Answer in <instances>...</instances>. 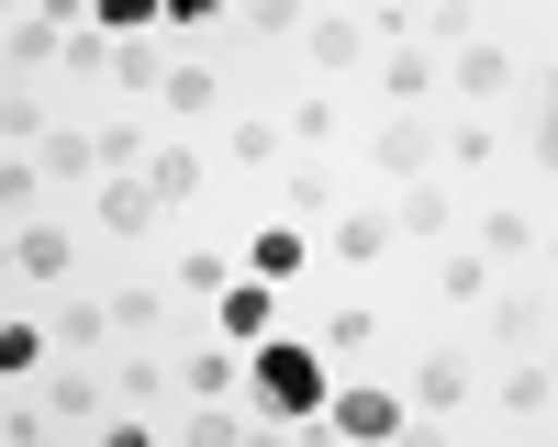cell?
Here are the masks:
<instances>
[{
  "label": "cell",
  "mask_w": 558,
  "mask_h": 447,
  "mask_svg": "<svg viewBox=\"0 0 558 447\" xmlns=\"http://www.w3.org/2000/svg\"><path fill=\"white\" fill-rule=\"evenodd\" d=\"M246 391H257V414H268V425H313L336 380H324L313 336H257V347H246Z\"/></svg>",
  "instance_id": "1"
},
{
  "label": "cell",
  "mask_w": 558,
  "mask_h": 447,
  "mask_svg": "<svg viewBox=\"0 0 558 447\" xmlns=\"http://www.w3.org/2000/svg\"><path fill=\"white\" fill-rule=\"evenodd\" d=\"M324 436H347V447H391V436H402V402L368 391V380H336V391H324Z\"/></svg>",
  "instance_id": "2"
},
{
  "label": "cell",
  "mask_w": 558,
  "mask_h": 447,
  "mask_svg": "<svg viewBox=\"0 0 558 447\" xmlns=\"http://www.w3.org/2000/svg\"><path fill=\"white\" fill-rule=\"evenodd\" d=\"M436 89H447V101H470V112H481V101H502V89H514V57L470 34L458 57H436Z\"/></svg>",
  "instance_id": "3"
},
{
  "label": "cell",
  "mask_w": 558,
  "mask_h": 447,
  "mask_svg": "<svg viewBox=\"0 0 558 447\" xmlns=\"http://www.w3.org/2000/svg\"><path fill=\"white\" fill-rule=\"evenodd\" d=\"M45 414H57V425H89V436H101V425H112V380H101V358H68V370L45 380Z\"/></svg>",
  "instance_id": "4"
},
{
  "label": "cell",
  "mask_w": 558,
  "mask_h": 447,
  "mask_svg": "<svg viewBox=\"0 0 558 447\" xmlns=\"http://www.w3.org/2000/svg\"><path fill=\"white\" fill-rule=\"evenodd\" d=\"M57 57H68V23L57 12H12V23H0V78H45Z\"/></svg>",
  "instance_id": "5"
},
{
  "label": "cell",
  "mask_w": 558,
  "mask_h": 447,
  "mask_svg": "<svg viewBox=\"0 0 558 447\" xmlns=\"http://www.w3.org/2000/svg\"><path fill=\"white\" fill-rule=\"evenodd\" d=\"M470 358L458 347H436V358H413V380H402V414H458V402H470Z\"/></svg>",
  "instance_id": "6"
},
{
  "label": "cell",
  "mask_w": 558,
  "mask_h": 447,
  "mask_svg": "<svg viewBox=\"0 0 558 447\" xmlns=\"http://www.w3.org/2000/svg\"><path fill=\"white\" fill-rule=\"evenodd\" d=\"M368 168H391V179H436V123H425V112H391L380 134H368Z\"/></svg>",
  "instance_id": "7"
},
{
  "label": "cell",
  "mask_w": 558,
  "mask_h": 447,
  "mask_svg": "<svg viewBox=\"0 0 558 447\" xmlns=\"http://www.w3.org/2000/svg\"><path fill=\"white\" fill-rule=\"evenodd\" d=\"M235 380H246V347H223L213 325H202L191 347H179V391H191V402H223Z\"/></svg>",
  "instance_id": "8"
},
{
  "label": "cell",
  "mask_w": 558,
  "mask_h": 447,
  "mask_svg": "<svg viewBox=\"0 0 558 447\" xmlns=\"http://www.w3.org/2000/svg\"><path fill=\"white\" fill-rule=\"evenodd\" d=\"M202 191H213V157H202V146H146V202H157V213L202 202Z\"/></svg>",
  "instance_id": "9"
},
{
  "label": "cell",
  "mask_w": 558,
  "mask_h": 447,
  "mask_svg": "<svg viewBox=\"0 0 558 447\" xmlns=\"http://www.w3.org/2000/svg\"><path fill=\"white\" fill-rule=\"evenodd\" d=\"M302 257H313V246H302V224H257V246L235 257V280H257V291H291V280H302Z\"/></svg>",
  "instance_id": "10"
},
{
  "label": "cell",
  "mask_w": 558,
  "mask_h": 447,
  "mask_svg": "<svg viewBox=\"0 0 558 447\" xmlns=\"http://www.w3.org/2000/svg\"><path fill=\"white\" fill-rule=\"evenodd\" d=\"M268 302H279V291H257V280H223V291H213V336H223V347H257V336H279V325H268Z\"/></svg>",
  "instance_id": "11"
},
{
  "label": "cell",
  "mask_w": 558,
  "mask_h": 447,
  "mask_svg": "<svg viewBox=\"0 0 558 447\" xmlns=\"http://www.w3.org/2000/svg\"><path fill=\"white\" fill-rule=\"evenodd\" d=\"M447 246V179H402V202H391V246Z\"/></svg>",
  "instance_id": "12"
},
{
  "label": "cell",
  "mask_w": 558,
  "mask_h": 447,
  "mask_svg": "<svg viewBox=\"0 0 558 447\" xmlns=\"http://www.w3.org/2000/svg\"><path fill=\"white\" fill-rule=\"evenodd\" d=\"M302 57H313L324 78L357 68V57H368V23H357V12H313V23H302Z\"/></svg>",
  "instance_id": "13"
},
{
  "label": "cell",
  "mask_w": 558,
  "mask_h": 447,
  "mask_svg": "<svg viewBox=\"0 0 558 447\" xmlns=\"http://www.w3.org/2000/svg\"><path fill=\"white\" fill-rule=\"evenodd\" d=\"M492 347H502V358H536V347H547V291H502V302H492Z\"/></svg>",
  "instance_id": "14"
},
{
  "label": "cell",
  "mask_w": 558,
  "mask_h": 447,
  "mask_svg": "<svg viewBox=\"0 0 558 447\" xmlns=\"http://www.w3.org/2000/svg\"><path fill=\"white\" fill-rule=\"evenodd\" d=\"M68 224H23V235H12V280H68Z\"/></svg>",
  "instance_id": "15"
},
{
  "label": "cell",
  "mask_w": 558,
  "mask_h": 447,
  "mask_svg": "<svg viewBox=\"0 0 558 447\" xmlns=\"http://www.w3.org/2000/svg\"><path fill=\"white\" fill-rule=\"evenodd\" d=\"M101 336H112L101 302H57V313H45V347H57V358H101Z\"/></svg>",
  "instance_id": "16"
},
{
  "label": "cell",
  "mask_w": 558,
  "mask_h": 447,
  "mask_svg": "<svg viewBox=\"0 0 558 447\" xmlns=\"http://www.w3.org/2000/svg\"><path fill=\"white\" fill-rule=\"evenodd\" d=\"M380 89H391L402 112H425V101H436V57H425V45H391V57H380Z\"/></svg>",
  "instance_id": "17"
},
{
  "label": "cell",
  "mask_w": 558,
  "mask_h": 447,
  "mask_svg": "<svg viewBox=\"0 0 558 447\" xmlns=\"http://www.w3.org/2000/svg\"><path fill=\"white\" fill-rule=\"evenodd\" d=\"M157 101H168V112H179V123H202V112H213V101H223V78H213V68H202V57H179V68H168V78H157Z\"/></svg>",
  "instance_id": "18"
},
{
  "label": "cell",
  "mask_w": 558,
  "mask_h": 447,
  "mask_svg": "<svg viewBox=\"0 0 558 447\" xmlns=\"http://www.w3.org/2000/svg\"><path fill=\"white\" fill-rule=\"evenodd\" d=\"M425 280H436V302H481V291H492V257H481V246H436Z\"/></svg>",
  "instance_id": "19"
},
{
  "label": "cell",
  "mask_w": 558,
  "mask_h": 447,
  "mask_svg": "<svg viewBox=\"0 0 558 447\" xmlns=\"http://www.w3.org/2000/svg\"><path fill=\"white\" fill-rule=\"evenodd\" d=\"M0 146H45V89L34 78H0Z\"/></svg>",
  "instance_id": "20"
},
{
  "label": "cell",
  "mask_w": 558,
  "mask_h": 447,
  "mask_svg": "<svg viewBox=\"0 0 558 447\" xmlns=\"http://www.w3.org/2000/svg\"><path fill=\"white\" fill-rule=\"evenodd\" d=\"M502 414H514V425H547V358H514V370H502Z\"/></svg>",
  "instance_id": "21"
},
{
  "label": "cell",
  "mask_w": 558,
  "mask_h": 447,
  "mask_svg": "<svg viewBox=\"0 0 558 447\" xmlns=\"http://www.w3.org/2000/svg\"><path fill=\"white\" fill-rule=\"evenodd\" d=\"M223 157H235V168H279V157H291V134H279L268 112H246L235 134H223Z\"/></svg>",
  "instance_id": "22"
},
{
  "label": "cell",
  "mask_w": 558,
  "mask_h": 447,
  "mask_svg": "<svg viewBox=\"0 0 558 447\" xmlns=\"http://www.w3.org/2000/svg\"><path fill=\"white\" fill-rule=\"evenodd\" d=\"M357 347H368V302H336V313L313 325V358L336 370V358H357Z\"/></svg>",
  "instance_id": "23"
},
{
  "label": "cell",
  "mask_w": 558,
  "mask_h": 447,
  "mask_svg": "<svg viewBox=\"0 0 558 447\" xmlns=\"http://www.w3.org/2000/svg\"><path fill=\"white\" fill-rule=\"evenodd\" d=\"M101 313H112V336H157V325H168V291H157V280H134V291H112Z\"/></svg>",
  "instance_id": "24"
},
{
  "label": "cell",
  "mask_w": 558,
  "mask_h": 447,
  "mask_svg": "<svg viewBox=\"0 0 558 447\" xmlns=\"http://www.w3.org/2000/svg\"><path fill=\"white\" fill-rule=\"evenodd\" d=\"M336 257H347V268H368V257H391V213H368V202H357V213L336 224Z\"/></svg>",
  "instance_id": "25"
},
{
  "label": "cell",
  "mask_w": 558,
  "mask_h": 447,
  "mask_svg": "<svg viewBox=\"0 0 558 447\" xmlns=\"http://www.w3.org/2000/svg\"><path fill=\"white\" fill-rule=\"evenodd\" d=\"M34 191H45V168L34 157H0V224H12V235L34 224Z\"/></svg>",
  "instance_id": "26"
},
{
  "label": "cell",
  "mask_w": 558,
  "mask_h": 447,
  "mask_svg": "<svg viewBox=\"0 0 558 447\" xmlns=\"http://www.w3.org/2000/svg\"><path fill=\"white\" fill-rule=\"evenodd\" d=\"M45 358H57V347H45V325H0V391H12V380H34Z\"/></svg>",
  "instance_id": "27"
},
{
  "label": "cell",
  "mask_w": 558,
  "mask_h": 447,
  "mask_svg": "<svg viewBox=\"0 0 558 447\" xmlns=\"http://www.w3.org/2000/svg\"><path fill=\"white\" fill-rule=\"evenodd\" d=\"M481 257H492V268L536 257V213H492V224H481Z\"/></svg>",
  "instance_id": "28"
},
{
  "label": "cell",
  "mask_w": 558,
  "mask_h": 447,
  "mask_svg": "<svg viewBox=\"0 0 558 447\" xmlns=\"http://www.w3.org/2000/svg\"><path fill=\"white\" fill-rule=\"evenodd\" d=\"M179 447H246V414H223V402H191V414H179Z\"/></svg>",
  "instance_id": "29"
},
{
  "label": "cell",
  "mask_w": 558,
  "mask_h": 447,
  "mask_svg": "<svg viewBox=\"0 0 558 447\" xmlns=\"http://www.w3.org/2000/svg\"><path fill=\"white\" fill-rule=\"evenodd\" d=\"M101 224H112V235H146V224H157L146 179H112V191H101Z\"/></svg>",
  "instance_id": "30"
},
{
  "label": "cell",
  "mask_w": 558,
  "mask_h": 447,
  "mask_svg": "<svg viewBox=\"0 0 558 447\" xmlns=\"http://www.w3.org/2000/svg\"><path fill=\"white\" fill-rule=\"evenodd\" d=\"M112 78H123V89H157V78H168V57H157L146 34H112Z\"/></svg>",
  "instance_id": "31"
},
{
  "label": "cell",
  "mask_w": 558,
  "mask_h": 447,
  "mask_svg": "<svg viewBox=\"0 0 558 447\" xmlns=\"http://www.w3.org/2000/svg\"><path fill=\"white\" fill-rule=\"evenodd\" d=\"M34 168H45V179H89V134H68V123H45V146H34Z\"/></svg>",
  "instance_id": "32"
},
{
  "label": "cell",
  "mask_w": 558,
  "mask_h": 447,
  "mask_svg": "<svg viewBox=\"0 0 558 447\" xmlns=\"http://www.w3.org/2000/svg\"><path fill=\"white\" fill-rule=\"evenodd\" d=\"M223 280H235V257H223V246H191V257H179V291H191V302H213Z\"/></svg>",
  "instance_id": "33"
},
{
  "label": "cell",
  "mask_w": 558,
  "mask_h": 447,
  "mask_svg": "<svg viewBox=\"0 0 558 447\" xmlns=\"http://www.w3.org/2000/svg\"><path fill=\"white\" fill-rule=\"evenodd\" d=\"M57 68H68V78H101V68H112V34H101V23H68V57H57Z\"/></svg>",
  "instance_id": "34"
},
{
  "label": "cell",
  "mask_w": 558,
  "mask_h": 447,
  "mask_svg": "<svg viewBox=\"0 0 558 447\" xmlns=\"http://www.w3.org/2000/svg\"><path fill=\"white\" fill-rule=\"evenodd\" d=\"M279 134H291V146H324V134H336V89H313V101L279 123Z\"/></svg>",
  "instance_id": "35"
},
{
  "label": "cell",
  "mask_w": 558,
  "mask_h": 447,
  "mask_svg": "<svg viewBox=\"0 0 558 447\" xmlns=\"http://www.w3.org/2000/svg\"><path fill=\"white\" fill-rule=\"evenodd\" d=\"M112 391L146 414V402H168V370H157V358H123V380H112Z\"/></svg>",
  "instance_id": "36"
},
{
  "label": "cell",
  "mask_w": 558,
  "mask_h": 447,
  "mask_svg": "<svg viewBox=\"0 0 558 447\" xmlns=\"http://www.w3.org/2000/svg\"><path fill=\"white\" fill-rule=\"evenodd\" d=\"M45 425H57L45 402H0V447H45Z\"/></svg>",
  "instance_id": "37"
},
{
  "label": "cell",
  "mask_w": 558,
  "mask_h": 447,
  "mask_svg": "<svg viewBox=\"0 0 558 447\" xmlns=\"http://www.w3.org/2000/svg\"><path fill=\"white\" fill-rule=\"evenodd\" d=\"M436 168H492V123H458L447 146H436Z\"/></svg>",
  "instance_id": "38"
},
{
  "label": "cell",
  "mask_w": 558,
  "mask_h": 447,
  "mask_svg": "<svg viewBox=\"0 0 558 447\" xmlns=\"http://www.w3.org/2000/svg\"><path fill=\"white\" fill-rule=\"evenodd\" d=\"M89 168H146V134H123V123L89 134Z\"/></svg>",
  "instance_id": "39"
},
{
  "label": "cell",
  "mask_w": 558,
  "mask_h": 447,
  "mask_svg": "<svg viewBox=\"0 0 558 447\" xmlns=\"http://www.w3.org/2000/svg\"><path fill=\"white\" fill-rule=\"evenodd\" d=\"M246 34L268 45V34H302V12H291V0H246Z\"/></svg>",
  "instance_id": "40"
},
{
  "label": "cell",
  "mask_w": 558,
  "mask_h": 447,
  "mask_svg": "<svg viewBox=\"0 0 558 447\" xmlns=\"http://www.w3.org/2000/svg\"><path fill=\"white\" fill-rule=\"evenodd\" d=\"M101 447H157V436H146V414H112V425H101Z\"/></svg>",
  "instance_id": "41"
},
{
  "label": "cell",
  "mask_w": 558,
  "mask_h": 447,
  "mask_svg": "<svg viewBox=\"0 0 558 447\" xmlns=\"http://www.w3.org/2000/svg\"><path fill=\"white\" fill-rule=\"evenodd\" d=\"M0 280H12V235H0Z\"/></svg>",
  "instance_id": "42"
},
{
  "label": "cell",
  "mask_w": 558,
  "mask_h": 447,
  "mask_svg": "<svg viewBox=\"0 0 558 447\" xmlns=\"http://www.w3.org/2000/svg\"><path fill=\"white\" fill-rule=\"evenodd\" d=\"M0 157H12V146H0Z\"/></svg>",
  "instance_id": "43"
}]
</instances>
